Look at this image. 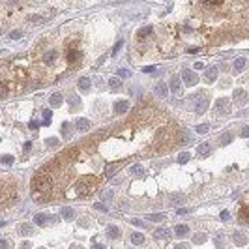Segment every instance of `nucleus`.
<instances>
[{
	"mask_svg": "<svg viewBox=\"0 0 249 249\" xmlns=\"http://www.w3.org/2000/svg\"><path fill=\"white\" fill-rule=\"evenodd\" d=\"M37 126H39V124H37V120H32V122L28 124V127H30V129H37Z\"/></svg>",
	"mask_w": 249,
	"mask_h": 249,
	"instance_id": "obj_45",
	"label": "nucleus"
},
{
	"mask_svg": "<svg viewBox=\"0 0 249 249\" xmlns=\"http://www.w3.org/2000/svg\"><path fill=\"white\" fill-rule=\"evenodd\" d=\"M122 45H124V41L120 39V41H118V43H116V45L112 47V52H111V54H112V56H116V54L120 52V49H122Z\"/></svg>",
	"mask_w": 249,
	"mask_h": 249,
	"instance_id": "obj_35",
	"label": "nucleus"
},
{
	"mask_svg": "<svg viewBox=\"0 0 249 249\" xmlns=\"http://www.w3.org/2000/svg\"><path fill=\"white\" fill-rule=\"evenodd\" d=\"M156 92H157L161 97H165V96H167V84H163V82H157V84H156Z\"/></svg>",
	"mask_w": 249,
	"mask_h": 249,
	"instance_id": "obj_21",
	"label": "nucleus"
},
{
	"mask_svg": "<svg viewBox=\"0 0 249 249\" xmlns=\"http://www.w3.org/2000/svg\"><path fill=\"white\" fill-rule=\"evenodd\" d=\"M75 127H77V131H86V129L90 127V122H88L86 118H79V120L75 122Z\"/></svg>",
	"mask_w": 249,
	"mask_h": 249,
	"instance_id": "obj_9",
	"label": "nucleus"
},
{
	"mask_svg": "<svg viewBox=\"0 0 249 249\" xmlns=\"http://www.w3.org/2000/svg\"><path fill=\"white\" fill-rule=\"evenodd\" d=\"M127 111H129V101L120 99V101L114 103V114H126Z\"/></svg>",
	"mask_w": 249,
	"mask_h": 249,
	"instance_id": "obj_3",
	"label": "nucleus"
},
{
	"mask_svg": "<svg viewBox=\"0 0 249 249\" xmlns=\"http://www.w3.org/2000/svg\"><path fill=\"white\" fill-rule=\"evenodd\" d=\"M152 30H154L152 26H144V28H141V30H139V36H150V34H152Z\"/></svg>",
	"mask_w": 249,
	"mask_h": 249,
	"instance_id": "obj_34",
	"label": "nucleus"
},
{
	"mask_svg": "<svg viewBox=\"0 0 249 249\" xmlns=\"http://www.w3.org/2000/svg\"><path fill=\"white\" fill-rule=\"evenodd\" d=\"M0 34H2V30H0Z\"/></svg>",
	"mask_w": 249,
	"mask_h": 249,
	"instance_id": "obj_60",
	"label": "nucleus"
},
{
	"mask_svg": "<svg viewBox=\"0 0 249 249\" xmlns=\"http://www.w3.org/2000/svg\"><path fill=\"white\" fill-rule=\"evenodd\" d=\"M154 238H156V240H163V242H165V240H169V238H171V232H169L167 229H156V231H154Z\"/></svg>",
	"mask_w": 249,
	"mask_h": 249,
	"instance_id": "obj_4",
	"label": "nucleus"
},
{
	"mask_svg": "<svg viewBox=\"0 0 249 249\" xmlns=\"http://www.w3.org/2000/svg\"><path fill=\"white\" fill-rule=\"evenodd\" d=\"M208 111V99L204 97V99H199L197 101V107H195V112L197 114H204Z\"/></svg>",
	"mask_w": 249,
	"mask_h": 249,
	"instance_id": "obj_6",
	"label": "nucleus"
},
{
	"mask_svg": "<svg viewBox=\"0 0 249 249\" xmlns=\"http://www.w3.org/2000/svg\"><path fill=\"white\" fill-rule=\"evenodd\" d=\"M92 249H105V246H101V244H94Z\"/></svg>",
	"mask_w": 249,
	"mask_h": 249,
	"instance_id": "obj_55",
	"label": "nucleus"
},
{
	"mask_svg": "<svg viewBox=\"0 0 249 249\" xmlns=\"http://www.w3.org/2000/svg\"><path fill=\"white\" fill-rule=\"evenodd\" d=\"M69 133H71V127H69L67 122H64V124H62V135H64L66 139H69Z\"/></svg>",
	"mask_w": 249,
	"mask_h": 249,
	"instance_id": "obj_30",
	"label": "nucleus"
},
{
	"mask_svg": "<svg viewBox=\"0 0 249 249\" xmlns=\"http://www.w3.org/2000/svg\"><path fill=\"white\" fill-rule=\"evenodd\" d=\"M30 21H32V22H43L45 19H43V17H30Z\"/></svg>",
	"mask_w": 249,
	"mask_h": 249,
	"instance_id": "obj_47",
	"label": "nucleus"
},
{
	"mask_svg": "<svg viewBox=\"0 0 249 249\" xmlns=\"http://www.w3.org/2000/svg\"><path fill=\"white\" fill-rule=\"evenodd\" d=\"M51 116H52V112H51V111H43V118H45L43 122H51Z\"/></svg>",
	"mask_w": 249,
	"mask_h": 249,
	"instance_id": "obj_42",
	"label": "nucleus"
},
{
	"mask_svg": "<svg viewBox=\"0 0 249 249\" xmlns=\"http://www.w3.org/2000/svg\"><path fill=\"white\" fill-rule=\"evenodd\" d=\"M189 157H191V156H189V152H182V154L178 156V163H180V165H184V163H187V161H189Z\"/></svg>",
	"mask_w": 249,
	"mask_h": 249,
	"instance_id": "obj_27",
	"label": "nucleus"
},
{
	"mask_svg": "<svg viewBox=\"0 0 249 249\" xmlns=\"http://www.w3.org/2000/svg\"><path fill=\"white\" fill-rule=\"evenodd\" d=\"M195 129H197V133H206V131L210 129V126H208V124H201V126H197Z\"/></svg>",
	"mask_w": 249,
	"mask_h": 249,
	"instance_id": "obj_37",
	"label": "nucleus"
},
{
	"mask_svg": "<svg viewBox=\"0 0 249 249\" xmlns=\"http://www.w3.org/2000/svg\"><path fill=\"white\" fill-rule=\"evenodd\" d=\"M193 242H195V244H202V242H206V234H202V232L195 234V236H193Z\"/></svg>",
	"mask_w": 249,
	"mask_h": 249,
	"instance_id": "obj_32",
	"label": "nucleus"
},
{
	"mask_svg": "<svg viewBox=\"0 0 249 249\" xmlns=\"http://www.w3.org/2000/svg\"><path fill=\"white\" fill-rule=\"evenodd\" d=\"M174 234H176V236H186V234H189V225H176V227H174Z\"/></svg>",
	"mask_w": 249,
	"mask_h": 249,
	"instance_id": "obj_11",
	"label": "nucleus"
},
{
	"mask_svg": "<svg viewBox=\"0 0 249 249\" xmlns=\"http://www.w3.org/2000/svg\"><path fill=\"white\" fill-rule=\"evenodd\" d=\"M174 249H189V247H187L186 244H178V246H176V247H174Z\"/></svg>",
	"mask_w": 249,
	"mask_h": 249,
	"instance_id": "obj_56",
	"label": "nucleus"
},
{
	"mask_svg": "<svg viewBox=\"0 0 249 249\" xmlns=\"http://www.w3.org/2000/svg\"><path fill=\"white\" fill-rule=\"evenodd\" d=\"M118 75H120V79H127V77L131 75V71H129V69H124V67H120V69H118Z\"/></svg>",
	"mask_w": 249,
	"mask_h": 249,
	"instance_id": "obj_36",
	"label": "nucleus"
},
{
	"mask_svg": "<svg viewBox=\"0 0 249 249\" xmlns=\"http://www.w3.org/2000/svg\"><path fill=\"white\" fill-rule=\"evenodd\" d=\"M45 142H47V146H54V148L60 144V142H58V139H47Z\"/></svg>",
	"mask_w": 249,
	"mask_h": 249,
	"instance_id": "obj_39",
	"label": "nucleus"
},
{
	"mask_svg": "<svg viewBox=\"0 0 249 249\" xmlns=\"http://www.w3.org/2000/svg\"><path fill=\"white\" fill-rule=\"evenodd\" d=\"M231 141H232V133H223V137L219 139V144L225 146V144H229Z\"/></svg>",
	"mask_w": 249,
	"mask_h": 249,
	"instance_id": "obj_26",
	"label": "nucleus"
},
{
	"mask_svg": "<svg viewBox=\"0 0 249 249\" xmlns=\"http://www.w3.org/2000/svg\"><path fill=\"white\" fill-rule=\"evenodd\" d=\"M221 219H223V221H229V219H231V214H229L227 210H223V212H221Z\"/></svg>",
	"mask_w": 249,
	"mask_h": 249,
	"instance_id": "obj_43",
	"label": "nucleus"
},
{
	"mask_svg": "<svg viewBox=\"0 0 249 249\" xmlns=\"http://www.w3.org/2000/svg\"><path fill=\"white\" fill-rule=\"evenodd\" d=\"M19 232H21L22 236H30V234H34V229H32L30 225H26V223H24V225H21V227H19Z\"/></svg>",
	"mask_w": 249,
	"mask_h": 249,
	"instance_id": "obj_19",
	"label": "nucleus"
},
{
	"mask_svg": "<svg viewBox=\"0 0 249 249\" xmlns=\"http://www.w3.org/2000/svg\"><path fill=\"white\" fill-rule=\"evenodd\" d=\"M107 236H109V238H118V236H120V229L114 227V225H111V227L107 229Z\"/></svg>",
	"mask_w": 249,
	"mask_h": 249,
	"instance_id": "obj_20",
	"label": "nucleus"
},
{
	"mask_svg": "<svg viewBox=\"0 0 249 249\" xmlns=\"http://www.w3.org/2000/svg\"><path fill=\"white\" fill-rule=\"evenodd\" d=\"M81 56H82L81 51H67V60L69 62H77V60H81Z\"/></svg>",
	"mask_w": 249,
	"mask_h": 249,
	"instance_id": "obj_14",
	"label": "nucleus"
},
{
	"mask_svg": "<svg viewBox=\"0 0 249 249\" xmlns=\"http://www.w3.org/2000/svg\"><path fill=\"white\" fill-rule=\"evenodd\" d=\"M202 67H204L202 62H195V69H202Z\"/></svg>",
	"mask_w": 249,
	"mask_h": 249,
	"instance_id": "obj_53",
	"label": "nucleus"
},
{
	"mask_svg": "<svg viewBox=\"0 0 249 249\" xmlns=\"http://www.w3.org/2000/svg\"><path fill=\"white\" fill-rule=\"evenodd\" d=\"M171 90H172L174 94H180L182 84H180V77H178V75H172V77H171Z\"/></svg>",
	"mask_w": 249,
	"mask_h": 249,
	"instance_id": "obj_5",
	"label": "nucleus"
},
{
	"mask_svg": "<svg viewBox=\"0 0 249 249\" xmlns=\"http://www.w3.org/2000/svg\"><path fill=\"white\" fill-rule=\"evenodd\" d=\"M103 199H105V201H111V199H112V191H107V193L103 195Z\"/></svg>",
	"mask_w": 249,
	"mask_h": 249,
	"instance_id": "obj_49",
	"label": "nucleus"
},
{
	"mask_svg": "<svg viewBox=\"0 0 249 249\" xmlns=\"http://www.w3.org/2000/svg\"><path fill=\"white\" fill-rule=\"evenodd\" d=\"M229 99H219L217 101V111H221V112H231V107H229Z\"/></svg>",
	"mask_w": 249,
	"mask_h": 249,
	"instance_id": "obj_12",
	"label": "nucleus"
},
{
	"mask_svg": "<svg viewBox=\"0 0 249 249\" xmlns=\"http://www.w3.org/2000/svg\"><path fill=\"white\" fill-rule=\"evenodd\" d=\"M249 135V129L247 127H242V137H247Z\"/></svg>",
	"mask_w": 249,
	"mask_h": 249,
	"instance_id": "obj_54",
	"label": "nucleus"
},
{
	"mask_svg": "<svg viewBox=\"0 0 249 249\" xmlns=\"http://www.w3.org/2000/svg\"><path fill=\"white\" fill-rule=\"evenodd\" d=\"M199 154L201 156H208L210 154V144H201L199 146Z\"/></svg>",
	"mask_w": 249,
	"mask_h": 249,
	"instance_id": "obj_31",
	"label": "nucleus"
},
{
	"mask_svg": "<svg viewBox=\"0 0 249 249\" xmlns=\"http://www.w3.org/2000/svg\"><path fill=\"white\" fill-rule=\"evenodd\" d=\"M21 249H30V244H28V242H24V244L21 246Z\"/></svg>",
	"mask_w": 249,
	"mask_h": 249,
	"instance_id": "obj_58",
	"label": "nucleus"
},
{
	"mask_svg": "<svg viewBox=\"0 0 249 249\" xmlns=\"http://www.w3.org/2000/svg\"><path fill=\"white\" fill-rule=\"evenodd\" d=\"M6 94H7V88H6L4 84H0V97H4Z\"/></svg>",
	"mask_w": 249,
	"mask_h": 249,
	"instance_id": "obj_46",
	"label": "nucleus"
},
{
	"mask_svg": "<svg viewBox=\"0 0 249 249\" xmlns=\"http://www.w3.org/2000/svg\"><path fill=\"white\" fill-rule=\"evenodd\" d=\"M62 217L69 221V219H73V217H75V212H73L71 208H62Z\"/></svg>",
	"mask_w": 249,
	"mask_h": 249,
	"instance_id": "obj_22",
	"label": "nucleus"
},
{
	"mask_svg": "<svg viewBox=\"0 0 249 249\" xmlns=\"http://www.w3.org/2000/svg\"><path fill=\"white\" fill-rule=\"evenodd\" d=\"M32 189H34V201H37L39 195H45V193H49L52 189V184L43 174H36L32 178Z\"/></svg>",
	"mask_w": 249,
	"mask_h": 249,
	"instance_id": "obj_1",
	"label": "nucleus"
},
{
	"mask_svg": "<svg viewBox=\"0 0 249 249\" xmlns=\"http://www.w3.org/2000/svg\"><path fill=\"white\" fill-rule=\"evenodd\" d=\"M232 240H234L236 246H246V242H247V238H246L244 232H234L232 234Z\"/></svg>",
	"mask_w": 249,
	"mask_h": 249,
	"instance_id": "obj_10",
	"label": "nucleus"
},
{
	"mask_svg": "<svg viewBox=\"0 0 249 249\" xmlns=\"http://www.w3.org/2000/svg\"><path fill=\"white\" fill-rule=\"evenodd\" d=\"M221 240H223V236H217V238H216V246H217V247H221V246H223V242H221Z\"/></svg>",
	"mask_w": 249,
	"mask_h": 249,
	"instance_id": "obj_51",
	"label": "nucleus"
},
{
	"mask_svg": "<svg viewBox=\"0 0 249 249\" xmlns=\"http://www.w3.org/2000/svg\"><path fill=\"white\" fill-rule=\"evenodd\" d=\"M6 225V221H0V227H4Z\"/></svg>",
	"mask_w": 249,
	"mask_h": 249,
	"instance_id": "obj_59",
	"label": "nucleus"
},
{
	"mask_svg": "<svg viewBox=\"0 0 249 249\" xmlns=\"http://www.w3.org/2000/svg\"><path fill=\"white\" fill-rule=\"evenodd\" d=\"M182 79H184L186 84H189V86H195V84L199 82V77H197L193 71H189V69H184V71H182Z\"/></svg>",
	"mask_w": 249,
	"mask_h": 249,
	"instance_id": "obj_2",
	"label": "nucleus"
},
{
	"mask_svg": "<svg viewBox=\"0 0 249 249\" xmlns=\"http://www.w3.org/2000/svg\"><path fill=\"white\" fill-rule=\"evenodd\" d=\"M116 171H118V167H109V169H107V172H105V174H107V176H109V178H111V176H114V174H116Z\"/></svg>",
	"mask_w": 249,
	"mask_h": 249,
	"instance_id": "obj_40",
	"label": "nucleus"
},
{
	"mask_svg": "<svg viewBox=\"0 0 249 249\" xmlns=\"http://www.w3.org/2000/svg\"><path fill=\"white\" fill-rule=\"evenodd\" d=\"M9 37H11V39H21V37H22V32H21V30H15V32L9 34Z\"/></svg>",
	"mask_w": 249,
	"mask_h": 249,
	"instance_id": "obj_38",
	"label": "nucleus"
},
{
	"mask_svg": "<svg viewBox=\"0 0 249 249\" xmlns=\"http://www.w3.org/2000/svg\"><path fill=\"white\" fill-rule=\"evenodd\" d=\"M67 103L71 105V109H79V105H81V99H79V96L71 94V96L67 97Z\"/></svg>",
	"mask_w": 249,
	"mask_h": 249,
	"instance_id": "obj_17",
	"label": "nucleus"
},
{
	"mask_svg": "<svg viewBox=\"0 0 249 249\" xmlns=\"http://www.w3.org/2000/svg\"><path fill=\"white\" fill-rule=\"evenodd\" d=\"M204 75H206V79H208V81H216V77H217V67H216V66L208 67Z\"/></svg>",
	"mask_w": 249,
	"mask_h": 249,
	"instance_id": "obj_16",
	"label": "nucleus"
},
{
	"mask_svg": "<svg viewBox=\"0 0 249 249\" xmlns=\"http://www.w3.org/2000/svg\"><path fill=\"white\" fill-rule=\"evenodd\" d=\"M56 51H47L45 54H43V62H47V64H51V62H54L56 60Z\"/></svg>",
	"mask_w": 249,
	"mask_h": 249,
	"instance_id": "obj_15",
	"label": "nucleus"
},
{
	"mask_svg": "<svg viewBox=\"0 0 249 249\" xmlns=\"http://www.w3.org/2000/svg\"><path fill=\"white\" fill-rule=\"evenodd\" d=\"M90 84H92V81L88 79V77H81L79 79V82H77V86H79V90H90Z\"/></svg>",
	"mask_w": 249,
	"mask_h": 249,
	"instance_id": "obj_8",
	"label": "nucleus"
},
{
	"mask_svg": "<svg viewBox=\"0 0 249 249\" xmlns=\"http://www.w3.org/2000/svg\"><path fill=\"white\" fill-rule=\"evenodd\" d=\"M129 238H131V242H133L135 246H141V244H144V240H146L144 234H141V232H133Z\"/></svg>",
	"mask_w": 249,
	"mask_h": 249,
	"instance_id": "obj_13",
	"label": "nucleus"
},
{
	"mask_svg": "<svg viewBox=\"0 0 249 249\" xmlns=\"http://www.w3.org/2000/svg\"><path fill=\"white\" fill-rule=\"evenodd\" d=\"M172 202L180 204V202H184V197H172Z\"/></svg>",
	"mask_w": 249,
	"mask_h": 249,
	"instance_id": "obj_50",
	"label": "nucleus"
},
{
	"mask_svg": "<svg viewBox=\"0 0 249 249\" xmlns=\"http://www.w3.org/2000/svg\"><path fill=\"white\" fill-rule=\"evenodd\" d=\"M246 64H247V60L244 58V56H240V58H236L234 60V73H240V71H244V67H246Z\"/></svg>",
	"mask_w": 249,
	"mask_h": 249,
	"instance_id": "obj_7",
	"label": "nucleus"
},
{
	"mask_svg": "<svg viewBox=\"0 0 249 249\" xmlns=\"http://www.w3.org/2000/svg\"><path fill=\"white\" fill-rule=\"evenodd\" d=\"M94 208H96V210H99V212H103V214H105V212H109V210H107V206H105V204H99V202H96V204H94Z\"/></svg>",
	"mask_w": 249,
	"mask_h": 249,
	"instance_id": "obj_41",
	"label": "nucleus"
},
{
	"mask_svg": "<svg viewBox=\"0 0 249 249\" xmlns=\"http://www.w3.org/2000/svg\"><path fill=\"white\" fill-rule=\"evenodd\" d=\"M47 221H49V217H47L45 214H37V216L34 217V223H36V225H45Z\"/></svg>",
	"mask_w": 249,
	"mask_h": 249,
	"instance_id": "obj_23",
	"label": "nucleus"
},
{
	"mask_svg": "<svg viewBox=\"0 0 249 249\" xmlns=\"http://www.w3.org/2000/svg\"><path fill=\"white\" fill-rule=\"evenodd\" d=\"M13 161H15L13 156H2V157H0V163H2V165H13Z\"/></svg>",
	"mask_w": 249,
	"mask_h": 249,
	"instance_id": "obj_28",
	"label": "nucleus"
},
{
	"mask_svg": "<svg viewBox=\"0 0 249 249\" xmlns=\"http://www.w3.org/2000/svg\"><path fill=\"white\" fill-rule=\"evenodd\" d=\"M129 174H133V176H144V169L141 165H133L129 169Z\"/></svg>",
	"mask_w": 249,
	"mask_h": 249,
	"instance_id": "obj_18",
	"label": "nucleus"
},
{
	"mask_svg": "<svg viewBox=\"0 0 249 249\" xmlns=\"http://www.w3.org/2000/svg\"><path fill=\"white\" fill-rule=\"evenodd\" d=\"M0 249H7V240H0Z\"/></svg>",
	"mask_w": 249,
	"mask_h": 249,
	"instance_id": "obj_52",
	"label": "nucleus"
},
{
	"mask_svg": "<svg viewBox=\"0 0 249 249\" xmlns=\"http://www.w3.org/2000/svg\"><path fill=\"white\" fill-rule=\"evenodd\" d=\"M142 71L144 73H152V71H156V67L154 66H146V67H142Z\"/></svg>",
	"mask_w": 249,
	"mask_h": 249,
	"instance_id": "obj_44",
	"label": "nucleus"
},
{
	"mask_svg": "<svg viewBox=\"0 0 249 249\" xmlns=\"http://www.w3.org/2000/svg\"><path fill=\"white\" fill-rule=\"evenodd\" d=\"M234 99H238V101H242V99H246V90H242V88H238V90H234Z\"/></svg>",
	"mask_w": 249,
	"mask_h": 249,
	"instance_id": "obj_29",
	"label": "nucleus"
},
{
	"mask_svg": "<svg viewBox=\"0 0 249 249\" xmlns=\"http://www.w3.org/2000/svg\"><path fill=\"white\" fill-rule=\"evenodd\" d=\"M131 225H135V227H142V221H141V219H131Z\"/></svg>",
	"mask_w": 249,
	"mask_h": 249,
	"instance_id": "obj_48",
	"label": "nucleus"
},
{
	"mask_svg": "<svg viewBox=\"0 0 249 249\" xmlns=\"http://www.w3.org/2000/svg\"><path fill=\"white\" fill-rule=\"evenodd\" d=\"M178 214H180V216H186V214H187V210H186V208H180V210H178Z\"/></svg>",
	"mask_w": 249,
	"mask_h": 249,
	"instance_id": "obj_57",
	"label": "nucleus"
},
{
	"mask_svg": "<svg viewBox=\"0 0 249 249\" xmlns=\"http://www.w3.org/2000/svg\"><path fill=\"white\" fill-rule=\"evenodd\" d=\"M148 219H150V221H163V219H165V216H163V214H150V216H148Z\"/></svg>",
	"mask_w": 249,
	"mask_h": 249,
	"instance_id": "obj_33",
	"label": "nucleus"
},
{
	"mask_svg": "<svg viewBox=\"0 0 249 249\" xmlns=\"http://www.w3.org/2000/svg\"><path fill=\"white\" fill-rule=\"evenodd\" d=\"M109 86H111V88H112V90H118V88H120V86H122V81H120V79H118V77H112V79H111V81H109Z\"/></svg>",
	"mask_w": 249,
	"mask_h": 249,
	"instance_id": "obj_24",
	"label": "nucleus"
},
{
	"mask_svg": "<svg viewBox=\"0 0 249 249\" xmlns=\"http://www.w3.org/2000/svg\"><path fill=\"white\" fill-rule=\"evenodd\" d=\"M49 101H51V105H52V107H58V105L62 103V96H60V94H52Z\"/></svg>",
	"mask_w": 249,
	"mask_h": 249,
	"instance_id": "obj_25",
	"label": "nucleus"
}]
</instances>
